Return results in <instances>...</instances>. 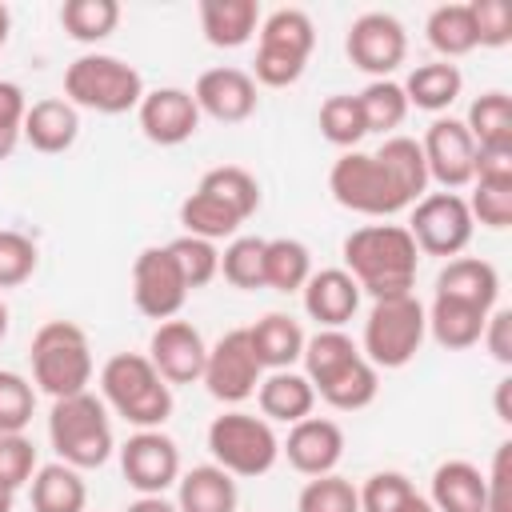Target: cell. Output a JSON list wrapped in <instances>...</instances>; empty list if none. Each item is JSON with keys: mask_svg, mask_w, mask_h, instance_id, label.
<instances>
[{"mask_svg": "<svg viewBox=\"0 0 512 512\" xmlns=\"http://www.w3.org/2000/svg\"><path fill=\"white\" fill-rule=\"evenodd\" d=\"M340 256H344V272L372 300L404 296L416 288L420 248L404 224H364L344 236Z\"/></svg>", "mask_w": 512, "mask_h": 512, "instance_id": "cell-1", "label": "cell"}, {"mask_svg": "<svg viewBox=\"0 0 512 512\" xmlns=\"http://www.w3.org/2000/svg\"><path fill=\"white\" fill-rule=\"evenodd\" d=\"M100 400L128 420L136 432L140 428H164L172 416V384L152 368L144 352H116L100 368Z\"/></svg>", "mask_w": 512, "mask_h": 512, "instance_id": "cell-2", "label": "cell"}, {"mask_svg": "<svg viewBox=\"0 0 512 512\" xmlns=\"http://www.w3.org/2000/svg\"><path fill=\"white\" fill-rule=\"evenodd\" d=\"M32 388L48 392L52 400L88 392L92 384V344L88 332L72 320H48L32 336Z\"/></svg>", "mask_w": 512, "mask_h": 512, "instance_id": "cell-3", "label": "cell"}, {"mask_svg": "<svg viewBox=\"0 0 512 512\" xmlns=\"http://www.w3.org/2000/svg\"><path fill=\"white\" fill-rule=\"evenodd\" d=\"M48 440L56 448V460L72 464L76 472L84 468H100L116 440H112V420H108V404L96 392H76L64 400H52L48 412Z\"/></svg>", "mask_w": 512, "mask_h": 512, "instance_id": "cell-4", "label": "cell"}, {"mask_svg": "<svg viewBox=\"0 0 512 512\" xmlns=\"http://www.w3.org/2000/svg\"><path fill=\"white\" fill-rule=\"evenodd\" d=\"M64 100L100 116H124L144 100V76L108 52H84L64 68Z\"/></svg>", "mask_w": 512, "mask_h": 512, "instance_id": "cell-5", "label": "cell"}, {"mask_svg": "<svg viewBox=\"0 0 512 512\" xmlns=\"http://www.w3.org/2000/svg\"><path fill=\"white\" fill-rule=\"evenodd\" d=\"M316 48V24L304 8H276L260 20L252 80L264 88H288L304 76Z\"/></svg>", "mask_w": 512, "mask_h": 512, "instance_id": "cell-6", "label": "cell"}, {"mask_svg": "<svg viewBox=\"0 0 512 512\" xmlns=\"http://www.w3.org/2000/svg\"><path fill=\"white\" fill-rule=\"evenodd\" d=\"M428 340V320H424V304L416 300V292L404 296H388V300H372V312L364 320V336H360V352L364 360L380 372H396L404 364L416 360V352Z\"/></svg>", "mask_w": 512, "mask_h": 512, "instance_id": "cell-7", "label": "cell"}, {"mask_svg": "<svg viewBox=\"0 0 512 512\" xmlns=\"http://www.w3.org/2000/svg\"><path fill=\"white\" fill-rule=\"evenodd\" d=\"M208 452H212V464H220L228 476L256 480L276 468L280 436L264 416L228 408L208 424Z\"/></svg>", "mask_w": 512, "mask_h": 512, "instance_id": "cell-8", "label": "cell"}, {"mask_svg": "<svg viewBox=\"0 0 512 512\" xmlns=\"http://www.w3.org/2000/svg\"><path fill=\"white\" fill-rule=\"evenodd\" d=\"M328 192L340 208L360 212V216H376L388 220L396 212L408 208V200L400 196V188L392 184V176L380 168V160L372 152H340L328 168Z\"/></svg>", "mask_w": 512, "mask_h": 512, "instance_id": "cell-9", "label": "cell"}, {"mask_svg": "<svg viewBox=\"0 0 512 512\" xmlns=\"http://www.w3.org/2000/svg\"><path fill=\"white\" fill-rule=\"evenodd\" d=\"M408 236L416 240L420 252L428 256H460L476 232L472 224V212H468V200L460 192H424L416 204H412V216H408Z\"/></svg>", "mask_w": 512, "mask_h": 512, "instance_id": "cell-10", "label": "cell"}, {"mask_svg": "<svg viewBox=\"0 0 512 512\" xmlns=\"http://www.w3.org/2000/svg\"><path fill=\"white\" fill-rule=\"evenodd\" d=\"M260 380H264V368H260V360H256V352L248 344V328H232L216 344H208L200 384L208 388L212 400L236 408V404L256 396Z\"/></svg>", "mask_w": 512, "mask_h": 512, "instance_id": "cell-11", "label": "cell"}, {"mask_svg": "<svg viewBox=\"0 0 512 512\" xmlns=\"http://www.w3.org/2000/svg\"><path fill=\"white\" fill-rule=\"evenodd\" d=\"M344 52L372 80H392V72L408 56V32L392 12H360L348 24Z\"/></svg>", "mask_w": 512, "mask_h": 512, "instance_id": "cell-12", "label": "cell"}, {"mask_svg": "<svg viewBox=\"0 0 512 512\" xmlns=\"http://www.w3.org/2000/svg\"><path fill=\"white\" fill-rule=\"evenodd\" d=\"M120 472L136 496H164L180 480V448L160 428H140L120 444Z\"/></svg>", "mask_w": 512, "mask_h": 512, "instance_id": "cell-13", "label": "cell"}, {"mask_svg": "<svg viewBox=\"0 0 512 512\" xmlns=\"http://www.w3.org/2000/svg\"><path fill=\"white\" fill-rule=\"evenodd\" d=\"M132 300L156 324L176 320V312L184 308L188 284H184V276H180L168 244H152V248H144L132 260Z\"/></svg>", "mask_w": 512, "mask_h": 512, "instance_id": "cell-14", "label": "cell"}, {"mask_svg": "<svg viewBox=\"0 0 512 512\" xmlns=\"http://www.w3.org/2000/svg\"><path fill=\"white\" fill-rule=\"evenodd\" d=\"M420 152L428 164V184H440V192H460L464 184H472L476 144H472L464 120L436 116L420 136Z\"/></svg>", "mask_w": 512, "mask_h": 512, "instance_id": "cell-15", "label": "cell"}, {"mask_svg": "<svg viewBox=\"0 0 512 512\" xmlns=\"http://www.w3.org/2000/svg\"><path fill=\"white\" fill-rule=\"evenodd\" d=\"M192 100H196L200 116H212L216 124H240L260 104L252 72L232 68V64H220V68L200 72L196 84H192Z\"/></svg>", "mask_w": 512, "mask_h": 512, "instance_id": "cell-16", "label": "cell"}, {"mask_svg": "<svg viewBox=\"0 0 512 512\" xmlns=\"http://www.w3.org/2000/svg\"><path fill=\"white\" fill-rule=\"evenodd\" d=\"M280 456L300 472V476H328L336 472L344 456V428L328 416H304L288 424V436L280 440Z\"/></svg>", "mask_w": 512, "mask_h": 512, "instance_id": "cell-17", "label": "cell"}, {"mask_svg": "<svg viewBox=\"0 0 512 512\" xmlns=\"http://www.w3.org/2000/svg\"><path fill=\"white\" fill-rule=\"evenodd\" d=\"M136 120H140V132L152 144L176 148V144L196 136L200 108H196L188 88H152V92H144V100L136 108Z\"/></svg>", "mask_w": 512, "mask_h": 512, "instance_id": "cell-18", "label": "cell"}, {"mask_svg": "<svg viewBox=\"0 0 512 512\" xmlns=\"http://www.w3.org/2000/svg\"><path fill=\"white\" fill-rule=\"evenodd\" d=\"M144 356L168 384H196L204 372L208 344H204L200 328H192L188 320H164V324H156Z\"/></svg>", "mask_w": 512, "mask_h": 512, "instance_id": "cell-19", "label": "cell"}, {"mask_svg": "<svg viewBox=\"0 0 512 512\" xmlns=\"http://www.w3.org/2000/svg\"><path fill=\"white\" fill-rule=\"evenodd\" d=\"M304 296V312L320 324V328H344L356 308H360V284L344 272V268H320L308 276V284L300 288Z\"/></svg>", "mask_w": 512, "mask_h": 512, "instance_id": "cell-20", "label": "cell"}, {"mask_svg": "<svg viewBox=\"0 0 512 512\" xmlns=\"http://www.w3.org/2000/svg\"><path fill=\"white\" fill-rule=\"evenodd\" d=\"M80 136V108H72L64 96H44V100H32L28 112H24V140L44 152V156H56V152H68Z\"/></svg>", "mask_w": 512, "mask_h": 512, "instance_id": "cell-21", "label": "cell"}, {"mask_svg": "<svg viewBox=\"0 0 512 512\" xmlns=\"http://www.w3.org/2000/svg\"><path fill=\"white\" fill-rule=\"evenodd\" d=\"M424 320H428V336L444 352H464V348L480 344L488 312L468 300H456V296H432V304L424 308Z\"/></svg>", "mask_w": 512, "mask_h": 512, "instance_id": "cell-22", "label": "cell"}, {"mask_svg": "<svg viewBox=\"0 0 512 512\" xmlns=\"http://www.w3.org/2000/svg\"><path fill=\"white\" fill-rule=\"evenodd\" d=\"M256 404H260V416L268 424H296V420L312 416L316 392H312L304 372L280 368V372H264V380L256 388Z\"/></svg>", "mask_w": 512, "mask_h": 512, "instance_id": "cell-23", "label": "cell"}, {"mask_svg": "<svg viewBox=\"0 0 512 512\" xmlns=\"http://www.w3.org/2000/svg\"><path fill=\"white\" fill-rule=\"evenodd\" d=\"M436 296H456V300H468L492 312L500 300V272L480 256H452L436 272Z\"/></svg>", "mask_w": 512, "mask_h": 512, "instance_id": "cell-24", "label": "cell"}, {"mask_svg": "<svg viewBox=\"0 0 512 512\" xmlns=\"http://www.w3.org/2000/svg\"><path fill=\"white\" fill-rule=\"evenodd\" d=\"M236 504H240L236 476H228L220 464H196L176 480L180 512H236Z\"/></svg>", "mask_w": 512, "mask_h": 512, "instance_id": "cell-25", "label": "cell"}, {"mask_svg": "<svg viewBox=\"0 0 512 512\" xmlns=\"http://www.w3.org/2000/svg\"><path fill=\"white\" fill-rule=\"evenodd\" d=\"M256 0H200V32L212 48H240L260 32Z\"/></svg>", "mask_w": 512, "mask_h": 512, "instance_id": "cell-26", "label": "cell"}, {"mask_svg": "<svg viewBox=\"0 0 512 512\" xmlns=\"http://www.w3.org/2000/svg\"><path fill=\"white\" fill-rule=\"evenodd\" d=\"M304 328L288 316V312H264L252 328H248V344L260 360L264 372H280V368H292L304 352Z\"/></svg>", "mask_w": 512, "mask_h": 512, "instance_id": "cell-27", "label": "cell"}, {"mask_svg": "<svg viewBox=\"0 0 512 512\" xmlns=\"http://www.w3.org/2000/svg\"><path fill=\"white\" fill-rule=\"evenodd\" d=\"M28 500L32 512H88V484L72 464L52 460L28 480Z\"/></svg>", "mask_w": 512, "mask_h": 512, "instance_id": "cell-28", "label": "cell"}, {"mask_svg": "<svg viewBox=\"0 0 512 512\" xmlns=\"http://www.w3.org/2000/svg\"><path fill=\"white\" fill-rule=\"evenodd\" d=\"M428 504L436 512H484V472L472 460L436 464Z\"/></svg>", "mask_w": 512, "mask_h": 512, "instance_id": "cell-29", "label": "cell"}, {"mask_svg": "<svg viewBox=\"0 0 512 512\" xmlns=\"http://www.w3.org/2000/svg\"><path fill=\"white\" fill-rule=\"evenodd\" d=\"M400 88H404V96H408V108L444 112V108H452L456 96L464 92V76H460L456 64L432 60V64H416Z\"/></svg>", "mask_w": 512, "mask_h": 512, "instance_id": "cell-30", "label": "cell"}, {"mask_svg": "<svg viewBox=\"0 0 512 512\" xmlns=\"http://www.w3.org/2000/svg\"><path fill=\"white\" fill-rule=\"evenodd\" d=\"M380 160V168L392 176V184L400 188V196L408 200V208L428 192V164H424V152H420V140L416 136H384V144L372 152Z\"/></svg>", "mask_w": 512, "mask_h": 512, "instance_id": "cell-31", "label": "cell"}, {"mask_svg": "<svg viewBox=\"0 0 512 512\" xmlns=\"http://www.w3.org/2000/svg\"><path fill=\"white\" fill-rule=\"evenodd\" d=\"M328 408H336V412H360V408H368L372 400H376V392H380V372L364 360V356H356L348 368H340L336 376H328L324 384H316L312 388Z\"/></svg>", "mask_w": 512, "mask_h": 512, "instance_id": "cell-32", "label": "cell"}, {"mask_svg": "<svg viewBox=\"0 0 512 512\" xmlns=\"http://www.w3.org/2000/svg\"><path fill=\"white\" fill-rule=\"evenodd\" d=\"M312 276V252L296 236L264 240V288L272 292H300Z\"/></svg>", "mask_w": 512, "mask_h": 512, "instance_id": "cell-33", "label": "cell"}, {"mask_svg": "<svg viewBox=\"0 0 512 512\" xmlns=\"http://www.w3.org/2000/svg\"><path fill=\"white\" fill-rule=\"evenodd\" d=\"M180 224H184V236H200V240L216 244V240H232L244 220L224 200H216L212 192L196 188V192H188L180 200Z\"/></svg>", "mask_w": 512, "mask_h": 512, "instance_id": "cell-34", "label": "cell"}, {"mask_svg": "<svg viewBox=\"0 0 512 512\" xmlns=\"http://www.w3.org/2000/svg\"><path fill=\"white\" fill-rule=\"evenodd\" d=\"M356 356H364V352H360V344H356L344 328H320L316 336L304 340L300 364H304L308 384L316 388V384H324L328 376H336L340 368H348Z\"/></svg>", "mask_w": 512, "mask_h": 512, "instance_id": "cell-35", "label": "cell"}, {"mask_svg": "<svg viewBox=\"0 0 512 512\" xmlns=\"http://www.w3.org/2000/svg\"><path fill=\"white\" fill-rule=\"evenodd\" d=\"M424 32H428V44L440 60H460L476 48V32H472V16H468V4H436L424 20Z\"/></svg>", "mask_w": 512, "mask_h": 512, "instance_id": "cell-36", "label": "cell"}, {"mask_svg": "<svg viewBox=\"0 0 512 512\" xmlns=\"http://www.w3.org/2000/svg\"><path fill=\"white\" fill-rule=\"evenodd\" d=\"M464 128L476 148H512V96L508 92H484L468 104Z\"/></svg>", "mask_w": 512, "mask_h": 512, "instance_id": "cell-37", "label": "cell"}, {"mask_svg": "<svg viewBox=\"0 0 512 512\" xmlns=\"http://www.w3.org/2000/svg\"><path fill=\"white\" fill-rule=\"evenodd\" d=\"M60 24L76 44H100L116 32L120 4L116 0H64L60 4Z\"/></svg>", "mask_w": 512, "mask_h": 512, "instance_id": "cell-38", "label": "cell"}, {"mask_svg": "<svg viewBox=\"0 0 512 512\" xmlns=\"http://www.w3.org/2000/svg\"><path fill=\"white\" fill-rule=\"evenodd\" d=\"M196 188H204V192H212L216 200H224L240 220L256 216V208H260V180H256L248 168H240V164L208 168Z\"/></svg>", "mask_w": 512, "mask_h": 512, "instance_id": "cell-39", "label": "cell"}, {"mask_svg": "<svg viewBox=\"0 0 512 512\" xmlns=\"http://www.w3.org/2000/svg\"><path fill=\"white\" fill-rule=\"evenodd\" d=\"M356 100H360V112H364L368 132L396 136V128L408 116V96H404L400 80H368L364 92H356Z\"/></svg>", "mask_w": 512, "mask_h": 512, "instance_id": "cell-40", "label": "cell"}, {"mask_svg": "<svg viewBox=\"0 0 512 512\" xmlns=\"http://www.w3.org/2000/svg\"><path fill=\"white\" fill-rule=\"evenodd\" d=\"M320 136L344 152H352L364 136H368V124H364V112H360V100L352 92H336L320 104Z\"/></svg>", "mask_w": 512, "mask_h": 512, "instance_id": "cell-41", "label": "cell"}, {"mask_svg": "<svg viewBox=\"0 0 512 512\" xmlns=\"http://www.w3.org/2000/svg\"><path fill=\"white\" fill-rule=\"evenodd\" d=\"M220 276L240 292L264 288V240L260 236H232L220 252Z\"/></svg>", "mask_w": 512, "mask_h": 512, "instance_id": "cell-42", "label": "cell"}, {"mask_svg": "<svg viewBox=\"0 0 512 512\" xmlns=\"http://www.w3.org/2000/svg\"><path fill=\"white\" fill-rule=\"evenodd\" d=\"M296 512H360V492L340 472L312 476L296 496Z\"/></svg>", "mask_w": 512, "mask_h": 512, "instance_id": "cell-43", "label": "cell"}, {"mask_svg": "<svg viewBox=\"0 0 512 512\" xmlns=\"http://www.w3.org/2000/svg\"><path fill=\"white\" fill-rule=\"evenodd\" d=\"M168 252L176 260L188 292H196V288H204V284H212L220 276V248L208 244V240H200V236H176L168 244Z\"/></svg>", "mask_w": 512, "mask_h": 512, "instance_id": "cell-44", "label": "cell"}, {"mask_svg": "<svg viewBox=\"0 0 512 512\" xmlns=\"http://www.w3.org/2000/svg\"><path fill=\"white\" fill-rule=\"evenodd\" d=\"M36 412V388L28 376L0 368V432H24Z\"/></svg>", "mask_w": 512, "mask_h": 512, "instance_id": "cell-45", "label": "cell"}, {"mask_svg": "<svg viewBox=\"0 0 512 512\" xmlns=\"http://www.w3.org/2000/svg\"><path fill=\"white\" fill-rule=\"evenodd\" d=\"M40 264L36 240L16 232V228H0V288H20Z\"/></svg>", "mask_w": 512, "mask_h": 512, "instance_id": "cell-46", "label": "cell"}, {"mask_svg": "<svg viewBox=\"0 0 512 512\" xmlns=\"http://www.w3.org/2000/svg\"><path fill=\"white\" fill-rule=\"evenodd\" d=\"M36 444L24 432H0V484L8 492L28 488V480L36 476Z\"/></svg>", "mask_w": 512, "mask_h": 512, "instance_id": "cell-47", "label": "cell"}, {"mask_svg": "<svg viewBox=\"0 0 512 512\" xmlns=\"http://www.w3.org/2000/svg\"><path fill=\"white\" fill-rule=\"evenodd\" d=\"M360 512H396L404 500L416 496V484L404 476V472H372L360 488Z\"/></svg>", "mask_w": 512, "mask_h": 512, "instance_id": "cell-48", "label": "cell"}, {"mask_svg": "<svg viewBox=\"0 0 512 512\" xmlns=\"http://www.w3.org/2000/svg\"><path fill=\"white\" fill-rule=\"evenodd\" d=\"M476 48H504L512 44V8L508 0H468Z\"/></svg>", "mask_w": 512, "mask_h": 512, "instance_id": "cell-49", "label": "cell"}, {"mask_svg": "<svg viewBox=\"0 0 512 512\" xmlns=\"http://www.w3.org/2000/svg\"><path fill=\"white\" fill-rule=\"evenodd\" d=\"M468 212H472V224L504 232L512 224V184H472Z\"/></svg>", "mask_w": 512, "mask_h": 512, "instance_id": "cell-50", "label": "cell"}, {"mask_svg": "<svg viewBox=\"0 0 512 512\" xmlns=\"http://www.w3.org/2000/svg\"><path fill=\"white\" fill-rule=\"evenodd\" d=\"M24 112H28L24 88L12 80H0V160H8L24 140Z\"/></svg>", "mask_w": 512, "mask_h": 512, "instance_id": "cell-51", "label": "cell"}, {"mask_svg": "<svg viewBox=\"0 0 512 512\" xmlns=\"http://www.w3.org/2000/svg\"><path fill=\"white\" fill-rule=\"evenodd\" d=\"M484 512H512V440L492 452V468L484 472Z\"/></svg>", "mask_w": 512, "mask_h": 512, "instance_id": "cell-52", "label": "cell"}, {"mask_svg": "<svg viewBox=\"0 0 512 512\" xmlns=\"http://www.w3.org/2000/svg\"><path fill=\"white\" fill-rule=\"evenodd\" d=\"M480 344L492 352L496 364H512V312L508 308H492L480 332Z\"/></svg>", "mask_w": 512, "mask_h": 512, "instance_id": "cell-53", "label": "cell"}, {"mask_svg": "<svg viewBox=\"0 0 512 512\" xmlns=\"http://www.w3.org/2000/svg\"><path fill=\"white\" fill-rule=\"evenodd\" d=\"M472 184H512V148H476Z\"/></svg>", "mask_w": 512, "mask_h": 512, "instance_id": "cell-54", "label": "cell"}, {"mask_svg": "<svg viewBox=\"0 0 512 512\" xmlns=\"http://www.w3.org/2000/svg\"><path fill=\"white\" fill-rule=\"evenodd\" d=\"M124 512H180V508H176V500H168V496H136Z\"/></svg>", "mask_w": 512, "mask_h": 512, "instance_id": "cell-55", "label": "cell"}, {"mask_svg": "<svg viewBox=\"0 0 512 512\" xmlns=\"http://www.w3.org/2000/svg\"><path fill=\"white\" fill-rule=\"evenodd\" d=\"M508 396H512V376H504V380L496 384V416H500L504 424H512V408H508Z\"/></svg>", "mask_w": 512, "mask_h": 512, "instance_id": "cell-56", "label": "cell"}, {"mask_svg": "<svg viewBox=\"0 0 512 512\" xmlns=\"http://www.w3.org/2000/svg\"><path fill=\"white\" fill-rule=\"evenodd\" d=\"M396 512H436V508L428 504V496H420V492H416V496H412V500H404Z\"/></svg>", "mask_w": 512, "mask_h": 512, "instance_id": "cell-57", "label": "cell"}, {"mask_svg": "<svg viewBox=\"0 0 512 512\" xmlns=\"http://www.w3.org/2000/svg\"><path fill=\"white\" fill-rule=\"evenodd\" d=\"M8 32H12V12H8V4H0V48L8 44Z\"/></svg>", "mask_w": 512, "mask_h": 512, "instance_id": "cell-58", "label": "cell"}, {"mask_svg": "<svg viewBox=\"0 0 512 512\" xmlns=\"http://www.w3.org/2000/svg\"><path fill=\"white\" fill-rule=\"evenodd\" d=\"M12 504H16V492H8V488L0 484V512H12Z\"/></svg>", "mask_w": 512, "mask_h": 512, "instance_id": "cell-59", "label": "cell"}, {"mask_svg": "<svg viewBox=\"0 0 512 512\" xmlns=\"http://www.w3.org/2000/svg\"><path fill=\"white\" fill-rule=\"evenodd\" d=\"M4 336H8V304L0 300V340H4Z\"/></svg>", "mask_w": 512, "mask_h": 512, "instance_id": "cell-60", "label": "cell"}]
</instances>
